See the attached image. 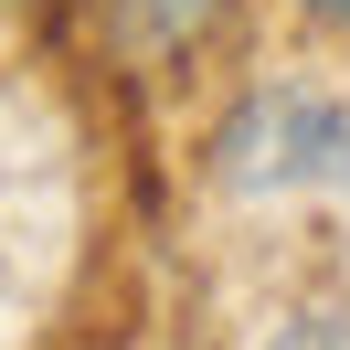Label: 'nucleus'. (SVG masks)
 Listing matches in <instances>:
<instances>
[{
	"label": "nucleus",
	"mask_w": 350,
	"mask_h": 350,
	"mask_svg": "<svg viewBox=\"0 0 350 350\" xmlns=\"http://www.w3.org/2000/svg\"><path fill=\"white\" fill-rule=\"evenodd\" d=\"M276 350H350V319H329V308H319V319H286Z\"/></svg>",
	"instance_id": "1"
},
{
	"label": "nucleus",
	"mask_w": 350,
	"mask_h": 350,
	"mask_svg": "<svg viewBox=\"0 0 350 350\" xmlns=\"http://www.w3.org/2000/svg\"><path fill=\"white\" fill-rule=\"evenodd\" d=\"M170 11H180V22H202V11H213V0H170Z\"/></svg>",
	"instance_id": "2"
},
{
	"label": "nucleus",
	"mask_w": 350,
	"mask_h": 350,
	"mask_svg": "<svg viewBox=\"0 0 350 350\" xmlns=\"http://www.w3.org/2000/svg\"><path fill=\"white\" fill-rule=\"evenodd\" d=\"M308 11H329V22H350V0H308Z\"/></svg>",
	"instance_id": "3"
}]
</instances>
